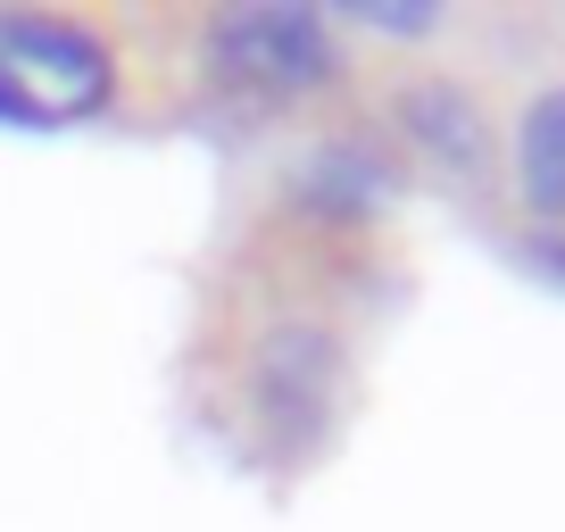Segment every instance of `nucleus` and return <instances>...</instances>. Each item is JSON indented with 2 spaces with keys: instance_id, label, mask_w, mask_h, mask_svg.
Masks as SVG:
<instances>
[{
  "instance_id": "obj_1",
  "label": "nucleus",
  "mask_w": 565,
  "mask_h": 532,
  "mask_svg": "<svg viewBox=\"0 0 565 532\" xmlns=\"http://www.w3.org/2000/svg\"><path fill=\"white\" fill-rule=\"evenodd\" d=\"M117 100V51L75 18H25L0 9V125H84Z\"/></svg>"
},
{
  "instance_id": "obj_2",
  "label": "nucleus",
  "mask_w": 565,
  "mask_h": 532,
  "mask_svg": "<svg viewBox=\"0 0 565 532\" xmlns=\"http://www.w3.org/2000/svg\"><path fill=\"white\" fill-rule=\"evenodd\" d=\"M200 58L225 92L249 100H308L341 75V42L317 9H275V0H249V9H216Z\"/></svg>"
},
{
  "instance_id": "obj_6",
  "label": "nucleus",
  "mask_w": 565,
  "mask_h": 532,
  "mask_svg": "<svg viewBox=\"0 0 565 532\" xmlns=\"http://www.w3.org/2000/svg\"><path fill=\"white\" fill-rule=\"evenodd\" d=\"M515 192H524L532 225L565 233V84L532 92L524 117H515Z\"/></svg>"
},
{
  "instance_id": "obj_4",
  "label": "nucleus",
  "mask_w": 565,
  "mask_h": 532,
  "mask_svg": "<svg viewBox=\"0 0 565 532\" xmlns=\"http://www.w3.org/2000/svg\"><path fill=\"white\" fill-rule=\"evenodd\" d=\"M391 125H399V142L416 150L424 167H441V175H475L491 159V117L466 84L449 75H416V84L391 100Z\"/></svg>"
},
{
  "instance_id": "obj_5",
  "label": "nucleus",
  "mask_w": 565,
  "mask_h": 532,
  "mask_svg": "<svg viewBox=\"0 0 565 532\" xmlns=\"http://www.w3.org/2000/svg\"><path fill=\"white\" fill-rule=\"evenodd\" d=\"M291 200H300L308 216H333V225H350V216H383L391 159L374 142H317L300 159V175H291Z\"/></svg>"
},
{
  "instance_id": "obj_3",
  "label": "nucleus",
  "mask_w": 565,
  "mask_h": 532,
  "mask_svg": "<svg viewBox=\"0 0 565 532\" xmlns=\"http://www.w3.org/2000/svg\"><path fill=\"white\" fill-rule=\"evenodd\" d=\"M333 391H341V350H333V333H324V324H275V333H266V350L249 358V408H258L282 441L324 433Z\"/></svg>"
},
{
  "instance_id": "obj_8",
  "label": "nucleus",
  "mask_w": 565,
  "mask_h": 532,
  "mask_svg": "<svg viewBox=\"0 0 565 532\" xmlns=\"http://www.w3.org/2000/svg\"><path fill=\"white\" fill-rule=\"evenodd\" d=\"M532 258H541V266H548V275H557V284H565V233H548V242H541V249H532Z\"/></svg>"
},
{
  "instance_id": "obj_7",
  "label": "nucleus",
  "mask_w": 565,
  "mask_h": 532,
  "mask_svg": "<svg viewBox=\"0 0 565 532\" xmlns=\"http://www.w3.org/2000/svg\"><path fill=\"white\" fill-rule=\"evenodd\" d=\"M350 25H374V34H433V9H407V0H366V9H350Z\"/></svg>"
}]
</instances>
